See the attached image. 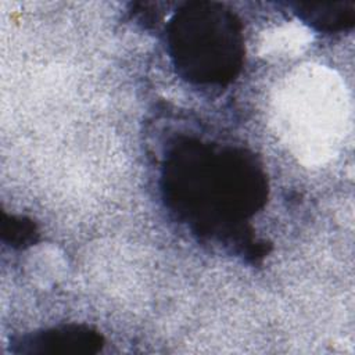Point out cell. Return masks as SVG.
<instances>
[{
	"label": "cell",
	"instance_id": "cell-1",
	"mask_svg": "<svg viewBox=\"0 0 355 355\" xmlns=\"http://www.w3.org/2000/svg\"><path fill=\"white\" fill-rule=\"evenodd\" d=\"M168 208L191 230L207 237L244 233V223L268 197L266 175L244 148L182 139L162 171Z\"/></svg>",
	"mask_w": 355,
	"mask_h": 355
},
{
	"label": "cell",
	"instance_id": "cell-2",
	"mask_svg": "<svg viewBox=\"0 0 355 355\" xmlns=\"http://www.w3.org/2000/svg\"><path fill=\"white\" fill-rule=\"evenodd\" d=\"M169 54L178 73L197 85H226L241 69V24L223 4L184 3L168 25Z\"/></svg>",
	"mask_w": 355,
	"mask_h": 355
},
{
	"label": "cell",
	"instance_id": "cell-3",
	"mask_svg": "<svg viewBox=\"0 0 355 355\" xmlns=\"http://www.w3.org/2000/svg\"><path fill=\"white\" fill-rule=\"evenodd\" d=\"M103 337L86 326L69 324L33 333L21 340V352L93 354L101 348Z\"/></svg>",
	"mask_w": 355,
	"mask_h": 355
},
{
	"label": "cell",
	"instance_id": "cell-4",
	"mask_svg": "<svg viewBox=\"0 0 355 355\" xmlns=\"http://www.w3.org/2000/svg\"><path fill=\"white\" fill-rule=\"evenodd\" d=\"M297 15L316 31L338 32L354 26L355 3H295Z\"/></svg>",
	"mask_w": 355,
	"mask_h": 355
},
{
	"label": "cell",
	"instance_id": "cell-5",
	"mask_svg": "<svg viewBox=\"0 0 355 355\" xmlns=\"http://www.w3.org/2000/svg\"><path fill=\"white\" fill-rule=\"evenodd\" d=\"M36 227L31 220L24 218L11 216L10 222H3V236L8 237L10 243L15 247L29 245L36 239Z\"/></svg>",
	"mask_w": 355,
	"mask_h": 355
}]
</instances>
